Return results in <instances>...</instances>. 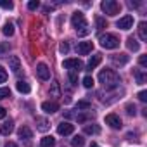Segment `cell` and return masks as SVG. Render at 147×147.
Masks as SVG:
<instances>
[{
  "label": "cell",
  "instance_id": "6da1fadb",
  "mask_svg": "<svg viewBox=\"0 0 147 147\" xmlns=\"http://www.w3.org/2000/svg\"><path fill=\"white\" fill-rule=\"evenodd\" d=\"M99 82L104 85V88L113 90V88H116V87L121 83V78H119L118 73L113 71V69H102V71L99 73Z\"/></svg>",
  "mask_w": 147,
  "mask_h": 147
},
{
  "label": "cell",
  "instance_id": "7a4b0ae2",
  "mask_svg": "<svg viewBox=\"0 0 147 147\" xmlns=\"http://www.w3.org/2000/svg\"><path fill=\"white\" fill-rule=\"evenodd\" d=\"M71 24H73V28L78 31L80 36H85V35L90 33L88 24H87V21H85V16H83V12H80V11L73 14V18H71Z\"/></svg>",
  "mask_w": 147,
  "mask_h": 147
},
{
  "label": "cell",
  "instance_id": "3957f363",
  "mask_svg": "<svg viewBox=\"0 0 147 147\" xmlns=\"http://www.w3.org/2000/svg\"><path fill=\"white\" fill-rule=\"evenodd\" d=\"M99 42H100V45L104 49H118L119 47V38L116 35H113V33H106V35L102 33L99 36Z\"/></svg>",
  "mask_w": 147,
  "mask_h": 147
},
{
  "label": "cell",
  "instance_id": "277c9868",
  "mask_svg": "<svg viewBox=\"0 0 147 147\" xmlns=\"http://www.w3.org/2000/svg\"><path fill=\"white\" fill-rule=\"evenodd\" d=\"M100 9H102L107 16H116V14H119L121 5L116 2V0H104V2L100 4Z\"/></svg>",
  "mask_w": 147,
  "mask_h": 147
},
{
  "label": "cell",
  "instance_id": "5b68a950",
  "mask_svg": "<svg viewBox=\"0 0 147 147\" xmlns=\"http://www.w3.org/2000/svg\"><path fill=\"white\" fill-rule=\"evenodd\" d=\"M62 67L64 69H69V71H75V73H80L82 67H83V64H82L80 59H66L62 62Z\"/></svg>",
  "mask_w": 147,
  "mask_h": 147
},
{
  "label": "cell",
  "instance_id": "8992f818",
  "mask_svg": "<svg viewBox=\"0 0 147 147\" xmlns=\"http://www.w3.org/2000/svg\"><path fill=\"white\" fill-rule=\"evenodd\" d=\"M36 75H38V78H40L42 82H47V80L50 78V69H49V66H47L45 62H40V64L36 66Z\"/></svg>",
  "mask_w": 147,
  "mask_h": 147
},
{
  "label": "cell",
  "instance_id": "52a82bcc",
  "mask_svg": "<svg viewBox=\"0 0 147 147\" xmlns=\"http://www.w3.org/2000/svg\"><path fill=\"white\" fill-rule=\"evenodd\" d=\"M106 125H109L113 130H119V128L123 126L121 118H119L118 114H107V116H106Z\"/></svg>",
  "mask_w": 147,
  "mask_h": 147
},
{
  "label": "cell",
  "instance_id": "ba28073f",
  "mask_svg": "<svg viewBox=\"0 0 147 147\" xmlns=\"http://www.w3.org/2000/svg\"><path fill=\"white\" fill-rule=\"evenodd\" d=\"M116 26L119 30H130V28H133V16H123L121 19H118Z\"/></svg>",
  "mask_w": 147,
  "mask_h": 147
},
{
  "label": "cell",
  "instance_id": "9c48e42d",
  "mask_svg": "<svg viewBox=\"0 0 147 147\" xmlns=\"http://www.w3.org/2000/svg\"><path fill=\"white\" fill-rule=\"evenodd\" d=\"M128 61H130L128 54H114V55H111V62L114 66H125V64H128Z\"/></svg>",
  "mask_w": 147,
  "mask_h": 147
},
{
  "label": "cell",
  "instance_id": "30bf717a",
  "mask_svg": "<svg viewBox=\"0 0 147 147\" xmlns=\"http://www.w3.org/2000/svg\"><path fill=\"white\" fill-rule=\"evenodd\" d=\"M73 131H75V126H73L71 123H67V121H62V123L57 126V133H59V135H71Z\"/></svg>",
  "mask_w": 147,
  "mask_h": 147
},
{
  "label": "cell",
  "instance_id": "8fae6325",
  "mask_svg": "<svg viewBox=\"0 0 147 147\" xmlns=\"http://www.w3.org/2000/svg\"><path fill=\"white\" fill-rule=\"evenodd\" d=\"M42 109H43L47 114H54V113L59 111V104L54 102V100H45V102L42 104Z\"/></svg>",
  "mask_w": 147,
  "mask_h": 147
},
{
  "label": "cell",
  "instance_id": "7c38bea8",
  "mask_svg": "<svg viewBox=\"0 0 147 147\" xmlns=\"http://www.w3.org/2000/svg\"><path fill=\"white\" fill-rule=\"evenodd\" d=\"M92 49H94V43L92 42H80L76 50H78L80 55H87L88 52H92Z\"/></svg>",
  "mask_w": 147,
  "mask_h": 147
},
{
  "label": "cell",
  "instance_id": "4fadbf2b",
  "mask_svg": "<svg viewBox=\"0 0 147 147\" xmlns=\"http://www.w3.org/2000/svg\"><path fill=\"white\" fill-rule=\"evenodd\" d=\"M9 67L12 69V73H19V71H21V61H19L18 55L9 57Z\"/></svg>",
  "mask_w": 147,
  "mask_h": 147
},
{
  "label": "cell",
  "instance_id": "5bb4252c",
  "mask_svg": "<svg viewBox=\"0 0 147 147\" xmlns=\"http://www.w3.org/2000/svg\"><path fill=\"white\" fill-rule=\"evenodd\" d=\"M12 130H14V121L12 119H9V121L0 125V133H2V135H11Z\"/></svg>",
  "mask_w": 147,
  "mask_h": 147
},
{
  "label": "cell",
  "instance_id": "9a60e30c",
  "mask_svg": "<svg viewBox=\"0 0 147 147\" xmlns=\"http://www.w3.org/2000/svg\"><path fill=\"white\" fill-rule=\"evenodd\" d=\"M18 135H19V138H31V137H33V131H31V128H30L28 125H23V126L18 130Z\"/></svg>",
  "mask_w": 147,
  "mask_h": 147
},
{
  "label": "cell",
  "instance_id": "2e32d148",
  "mask_svg": "<svg viewBox=\"0 0 147 147\" xmlns=\"http://www.w3.org/2000/svg\"><path fill=\"white\" fill-rule=\"evenodd\" d=\"M100 62H102V55H100V54H95V55H92V57H90V61H88L87 67H88V69H95Z\"/></svg>",
  "mask_w": 147,
  "mask_h": 147
},
{
  "label": "cell",
  "instance_id": "e0dca14e",
  "mask_svg": "<svg viewBox=\"0 0 147 147\" xmlns=\"http://www.w3.org/2000/svg\"><path fill=\"white\" fill-rule=\"evenodd\" d=\"M133 76H135V80H137L138 85H144L147 82V75H145L144 71H140V69H133Z\"/></svg>",
  "mask_w": 147,
  "mask_h": 147
},
{
  "label": "cell",
  "instance_id": "ac0fdd59",
  "mask_svg": "<svg viewBox=\"0 0 147 147\" xmlns=\"http://www.w3.org/2000/svg\"><path fill=\"white\" fill-rule=\"evenodd\" d=\"M16 88H18L21 94H30V92H31L30 83H28V82H24V80H19V82L16 83Z\"/></svg>",
  "mask_w": 147,
  "mask_h": 147
},
{
  "label": "cell",
  "instance_id": "d6986e66",
  "mask_svg": "<svg viewBox=\"0 0 147 147\" xmlns=\"http://www.w3.org/2000/svg\"><path fill=\"white\" fill-rule=\"evenodd\" d=\"M36 128H38L40 131H47V130L50 128V123H49L45 118H36Z\"/></svg>",
  "mask_w": 147,
  "mask_h": 147
},
{
  "label": "cell",
  "instance_id": "ffe728a7",
  "mask_svg": "<svg viewBox=\"0 0 147 147\" xmlns=\"http://www.w3.org/2000/svg\"><path fill=\"white\" fill-rule=\"evenodd\" d=\"M40 147H55V138H54L52 135L43 137L42 142H40Z\"/></svg>",
  "mask_w": 147,
  "mask_h": 147
},
{
  "label": "cell",
  "instance_id": "44dd1931",
  "mask_svg": "<svg viewBox=\"0 0 147 147\" xmlns=\"http://www.w3.org/2000/svg\"><path fill=\"white\" fill-rule=\"evenodd\" d=\"M138 35H140V40L142 42H147V23L142 21L138 24Z\"/></svg>",
  "mask_w": 147,
  "mask_h": 147
},
{
  "label": "cell",
  "instance_id": "7402d4cb",
  "mask_svg": "<svg viewBox=\"0 0 147 147\" xmlns=\"http://www.w3.org/2000/svg\"><path fill=\"white\" fill-rule=\"evenodd\" d=\"M83 131H85L87 135H99V133H100V128H99L97 125H85Z\"/></svg>",
  "mask_w": 147,
  "mask_h": 147
},
{
  "label": "cell",
  "instance_id": "603a6c76",
  "mask_svg": "<svg viewBox=\"0 0 147 147\" xmlns=\"http://www.w3.org/2000/svg\"><path fill=\"white\" fill-rule=\"evenodd\" d=\"M126 47L130 49V50H133V52H138V49H140V45H138V42L133 38V36H130L128 40H126Z\"/></svg>",
  "mask_w": 147,
  "mask_h": 147
},
{
  "label": "cell",
  "instance_id": "cb8c5ba5",
  "mask_svg": "<svg viewBox=\"0 0 147 147\" xmlns=\"http://www.w3.org/2000/svg\"><path fill=\"white\" fill-rule=\"evenodd\" d=\"M83 144H85V138H83L82 135L73 137V140H71V145H73V147H83Z\"/></svg>",
  "mask_w": 147,
  "mask_h": 147
},
{
  "label": "cell",
  "instance_id": "d4e9b609",
  "mask_svg": "<svg viewBox=\"0 0 147 147\" xmlns=\"http://www.w3.org/2000/svg\"><path fill=\"white\" fill-rule=\"evenodd\" d=\"M2 33L5 35V36H12L14 35V24H11V23H7L4 28H2Z\"/></svg>",
  "mask_w": 147,
  "mask_h": 147
},
{
  "label": "cell",
  "instance_id": "484cf974",
  "mask_svg": "<svg viewBox=\"0 0 147 147\" xmlns=\"http://www.w3.org/2000/svg\"><path fill=\"white\" fill-rule=\"evenodd\" d=\"M92 118H94L92 113H80V114L76 116V119H78L80 123H85V121H88V119H92Z\"/></svg>",
  "mask_w": 147,
  "mask_h": 147
},
{
  "label": "cell",
  "instance_id": "4316f807",
  "mask_svg": "<svg viewBox=\"0 0 147 147\" xmlns=\"http://www.w3.org/2000/svg\"><path fill=\"white\" fill-rule=\"evenodd\" d=\"M67 78H69L71 85H78V73H75V71H69V75H67Z\"/></svg>",
  "mask_w": 147,
  "mask_h": 147
},
{
  "label": "cell",
  "instance_id": "83f0119b",
  "mask_svg": "<svg viewBox=\"0 0 147 147\" xmlns=\"http://www.w3.org/2000/svg\"><path fill=\"white\" fill-rule=\"evenodd\" d=\"M95 24H97V30H104V28H107V23H106L104 18H97V19H95Z\"/></svg>",
  "mask_w": 147,
  "mask_h": 147
},
{
  "label": "cell",
  "instance_id": "f1b7e54d",
  "mask_svg": "<svg viewBox=\"0 0 147 147\" xmlns=\"http://www.w3.org/2000/svg\"><path fill=\"white\" fill-rule=\"evenodd\" d=\"M9 49H11V47H9V43H7V42L0 43V57H4V55L9 52Z\"/></svg>",
  "mask_w": 147,
  "mask_h": 147
},
{
  "label": "cell",
  "instance_id": "f546056e",
  "mask_svg": "<svg viewBox=\"0 0 147 147\" xmlns=\"http://www.w3.org/2000/svg\"><path fill=\"white\" fill-rule=\"evenodd\" d=\"M7 97H11V90H9L7 87H2V88H0V100H2V99H7Z\"/></svg>",
  "mask_w": 147,
  "mask_h": 147
},
{
  "label": "cell",
  "instance_id": "4dcf8cb0",
  "mask_svg": "<svg viewBox=\"0 0 147 147\" xmlns=\"http://www.w3.org/2000/svg\"><path fill=\"white\" fill-rule=\"evenodd\" d=\"M83 87L85 88H92L94 87V78L92 76H85L83 78Z\"/></svg>",
  "mask_w": 147,
  "mask_h": 147
},
{
  "label": "cell",
  "instance_id": "1f68e13d",
  "mask_svg": "<svg viewBox=\"0 0 147 147\" xmlns=\"http://www.w3.org/2000/svg\"><path fill=\"white\" fill-rule=\"evenodd\" d=\"M0 7H2V9H12L14 7V4L11 2V0H0Z\"/></svg>",
  "mask_w": 147,
  "mask_h": 147
},
{
  "label": "cell",
  "instance_id": "d6a6232c",
  "mask_svg": "<svg viewBox=\"0 0 147 147\" xmlns=\"http://www.w3.org/2000/svg\"><path fill=\"white\" fill-rule=\"evenodd\" d=\"M50 95H54V97H59V83H57V82H54V83H52Z\"/></svg>",
  "mask_w": 147,
  "mask_h": 147
},
{
  "label": "cell",
  "instance_id": "836d02e7",
  "mask_svg": "<svg viewBox=\"0 0 147 147\" xmlns=\"http://www.w3.org/2000/svg\"><path fill=\"white\" fill-rule=\"evenodd\" d=\"M7 82V71L0 66V83H5Z\"/></svg>",
  "mask_w": 147,
  "mask_h": 147
},
{
  "label": "cell",
  "instance_id": "e575fe53",
  "mask_svg": "<svg viewBox=\"0 0 147 147\" xmlns=\"http://www.w3.org/2000/svg\"><path fill=\"white\" fill-rule=\"evenodd\" d=\"M59 50H61V54H67V52H69V45H67V42H62V43L59 45Z\"/></svg>",
  "mask_w": 147,
  "mask_h": 147
},
{
  "label": "cell",
  "instance_id": "d590c367",
  "mask_svg": "<svg viewBox=\"0 0 147 147\" xmlns=\"http://www.w3.org/2000/svg\"><path fill=\"white\" fill-rule=\"evenodd\" d=\"M40 7V2H38V0H31V2L28 4V9L30 11H35V9H38Z\"/></svg>",
  "mask_w": 147,
  "mask_h": 147
},
{
  "label": "cell",
  "instance_id": "8d00e7d4",
  "mask_svg": "<svg viewBox=\"0 0 147 147\" xmlns=\"http://www.w3.org/2000/svg\"><path fill=\"white\" fill-rule=\"evenodd\" d=\"M126 113H128L130 116H135V114H137V109H135V106H133V104H128V106H126Z\"/></svg>",
  "mask_w": 147,
  "mask_h": 147
},
{
  "label": "cell",
  "instance_id": "74e56055",
  "mask_svg": "<svg viewBox=\"0 0 147 147\" xmlns=\"http://www.w3.org/2000/svg\"><path fill=\"white\" fill-rule=\"evenodd\" d=\"M90 107V102L88 100H80L78 102V109H88Z\"/></svg>",
  "mask_w": 147,
  "mask_h": 147
},
{
  "label": "cell",
  "instance_id": "f35d334b",
  "mask_svg": "<svg viewBox=\"0 0 147 147\" xmlns=\"http://www.w3.org/2000/svg\"><path fill=\"white\" fill-rule=\"evenodd\" d=\"M138 100H142V102H147V92H145V90L138 92Z\"/></svg>",
  "mask_w": 147,
  "mask_h": 147
},
{
  "label": "cell",
  "instance_id": "ab89813d",
  "mask_svg": "<svg viewBox=\"0 0 147 147\" xmlns=\"http://www.w3.org/2000/svg\"><path fill=\"white\" fill-rule=\"evenodd\" d=\"M138 62H140V66L145 67V66H147V55H140V57H138Z\"/></svg>",
  "mask_w": 147,
  "mask_h": 147
},
{
  "label": "cell",
  "instance_id": "60d3db41",
  "mask_svg": "<svg viewBox=\"0 0 147 147\" xmlns=\"http://www.w3.org/2000/svg\"><path fill=\"white\" fill-rule=\"evenodd\" d=\"M4 118H5V109L0 107V119H4Z\"/></svg>",
  "mask_w": 147,
  "mask_h": 147
},
{
  "label": "cell",
  "instance_id": "b9f144b4",
  "mask_svg": "<svg viewBox=\"0 0 147 147\" xmlns=\"http://www.w3.org/2000/svg\"><path fill=\"white\" fill-rule=\"evenodd\" d=\"M5 147H18V145H16L14 142H7V144H5Z\"/></svg>",
  "mask_w": 147,
  "mask_h": 147
},
{
  "label": "cell",
  "instance_id": "7bdbcfd3",
  "mask_svg": "<svg viewBox=\"0 0 147 147\" xmlns=\"http://www.w3.org/2000/svg\"><path fill=\"white\" fill-rule=\"evenodd\" d=\"M90 147H99V145H97V144H92V145H90Z\"/></svg>",
  "mask_w": 147,
  "mask_h": 147
}]
</instances>
